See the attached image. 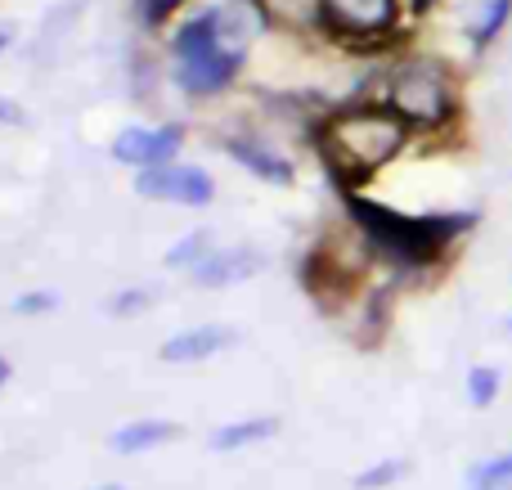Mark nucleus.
Masks as SVG:
<instances>
[{
	"mask_svg": "<svg viewBox=\"0 0 512 490\" xmlns=\"http://www.w3.org/2000/svg\"><path fill=\"white\" fill-rule=\"evenodd\" d=\"M346 212H351L355 230L364 234L369 252H378L382 261H391L396 270L409 275H427L436 270L454 248H459L463 234H472L481 225V212H423L409 216L396 207H382L373 198L346 189Z\"/></svg>",
	"mask_w": 512,
	"mask_h": 490,
	"instance_id": "f257e3e1",
	"label": "nucleus"
},
{
	"mask_svg": "<svg viewBox=\"0 0 512 490\" xmlns=\"http://www.w3.org/2000/svg\"><path fill=\"white\" fill-rule=\"evenodd\" d=\"M409 140H414V131L387 99H360V104L333 108L315 126L319 162L333 171L342 189L373 180L387 162H396L409 149Z\"/></svg>",
	"mask_w": 512,
	"mask_h": 490,
	"instance_id": "f03ea898",
	"label": "nucleus"
},
{
	"mask_svg": "<svg viewBox=\"0 0 512 490\" xmlns=\"http://www.w3.org/2000/svg\"><path fill=\"white\" fill-rule=\"evenodd\" d=\"M382 99L405 117L414 135H441L459 126L463 117L459 72L445 59H432V54H405V59L391 63Z\"/></svg>",
	"mask_w": 512,
	"mask_h": 490,
	"instance_id": "7ed1b4c3",
	"label": "nucleus"
},
{
	"mask_svg": "<svg viewBox=\"0 0 512 490\" xmlns=\"http://www.w3.org/2000/svg\"><path fill=\"white\" fill-rule=\"evenodd\" d=\"M171 50H176V86L194 99L221 95L243 68V50L225 45L221 23H216V5L198 9L189 23H180V32L171 36Z\"/></svg>",
	"mask_w": 512,
	"mask_h": 490,
	"instance_id": "20e7f679",
	"label": "nucleus"
},
{
	"mask_svg": "<svg viewBox=\"0 0 512 490\" xmlns=\"http://www.w3.org/2000/svg\"><path fill=\"white\" fill-rule=\"evenodd\" d=\"M400 9L405 0H324L319 32H328L351 50H387L405 36Z\"/></svg>",
	"mask_w": 512,
	"mask_h": 490,
	"instance_id": "39448f33",
	"label": "nucleus"
},
{
	"mask_svg": "<svg viewBox=\"0 0 512 490\" xmlns=\"http://www.w3.org/2000/svg\"><path fill=\"white\" fill-rule=\"evenodd\" d=\"M135 194L158 198V203H185V207H207L216 198V185L207 171L185 167V162H167V167H149L135 176Z\"/></svg>",
	"mask_w": 512,
	"mask_h": 490,
	"instance_id": "423d86ee",
	"label": "nucleus"
},
{
	"mask_svg": "<svg viewBox=\"0 0 512 490\" xmlns=\"http://www.w3.org/2000/svg\"><path fill=\"white\" fill-rule=\"evenodd\" d=\"M180 126H126V131H117L113 140V158L126 162V167H167V162H176L180 153Z\"/></svg>",
	"mask_w": 512,
	"mask_h": 490,
	"instance_id": "0eeeda50",
	"label": "nucleus"
},
{
	"mask_svg": "<svg viewBox=\"0 0 512 490\" xmlns=\"http://www.w3.org/2000/svg\"><path fill=\"white\" fill-rule=\"evenodd\" d=\"M239 342V333L225 329V324H198V329H185L176 338H167L158 347V356L167 365H198V360H212L221 351H230Z\"/></svg>",
	"mask_w": 512,
	"mask_h": 490,
	"instance_id": "6e6552de",
	"label": "nucleus"
},
{
	"mask_svg": "<svg viewBox=\"0 0 512 490\" xmlns=\"http://www.w3.org/2000/svg\"><path fill=\"white\" fill-rule=\"evenodd\" d=\"M261 266H265V257L252 248H216L212 257L198 261L189 275H194L198 288H230V284H243L248 275H256Z\"/></svg>",
	"mask_w": 512,
	"mask_h": 490,
	"instance_id": "1a4fd4ad",
	"label": "nucleus"
},
{
	"mask_svg": "<svg viewBox=\"0 0 512 490\" xmlns=\"http://www.w3.org/2000/svg\"><path fill=\"white\" fill-rule=\"evenodd\" d=\"M225 149H230V158L243 162L252 176H261L265 185H292V162L283 158L279 149H270L265 140H252V135H234V140H225Z\"/></svg>",
	"mask_w": 512,
	"mask_h": 490,
	"instance_id": "9d476101",
	"label": "nucleus"
},
{
	"mask_svg": "<svg viewBox=\"0 0 512 490\" xmlns=\"http://www.w3.org/2000/svg\"><path fill=\"white\" fill-rule=\"evenodd\" d=\"M185 437L180 423H167V419H140V423H126V428L113 432V450L117 455H144V450H162L171 441Z\"/></svg>",
	"mask_w": 512,
	"mask_h": 490,
	"instance_id": "9b49d317",
	"label": "nucleus"
},
{
	"mask_svg": "<svg viewBox=\"0 0 512 490\" xmlns=\"http://www.w3.org/2000/svg\"><path fill=\"white\" fill-rule=\"evenodd\" d=\"M508 23H512V0H481L477 14H472V23H468L472 54H486L490 45L508 32Z\"/></svg>",
	"mask_w": 512,
	"mask_h": 490,
	"instance_id": "f8f14e48",
	"label": "nucleus"
},
{
	"mask_svg": "<svg viewBox=\"0 0 512 490\" xmlns=\"http://www.w3.org/2000/svg\"><path fill=\"white\" fill-rule=\"evenodd\" d=\"M265 14V23L283 27V32H315L324 0H256Z\"/></svg>",
	"mask_w": 512,
	"mask_h": 490,
	"instance_id": "ddd939ff",
	"label": "nucleus"
},
{
	"mask_svg": "<svg viewBox=\"0 0 512 490\" xmlns=\"http://www.w3.org/2000/svg\"><path fill=\"white\" fill-rule=\"evenodd\" d=\"M279 432V419H243V423H225V428L212 432V450L230 455V450L256 446V441H270Z\"/></svg>",
	"mask_w": 512,
	"mask_h": 490,
	"instance_id": "4468645a",
	"label": "nucleus"
},
{
	"mask_svg": "<svg viewBox=\"0 0 512 490\" xmlns=\"http://www.w3.org/2000/svg\"><path fill=\"white\" fill-rule=\"evenodd\" d=\"M499 392H504V374H499L495 365H472L468 369V401H472V410H490V405L499 401Z\"/></svg>",
	"mask_w": 512,
	"mask_h": 490,
	"instance_id": "2eb2a0df",
	"label": "nucleus"
},
{
	"mask_svg": "<svg viewBox=\"0 0 512 490\" xmlns=\"http://www.w3.org/2000/svg\"><path fill=\"white\" fill-rule=\"evenodd\" d=\"M212 252H216V248H212V234H207V230H194V234H185V239H180L176 248L167 252V266H176V270H194L198 261H207Z\"/></svg>",
	"mask_w": 512,
	"mask_h": 490,
	"instance_id": "dca6fc26",
	"label": "nucleus"
},
{
	"mask_svg": "<svg viewBox=\"0 0 512 490\" xmlns=\"http://www.w3.org/2000/svg\"><path fill=\"white\" fill-rule=\"evenodd\" d=\"M499 486H512V450L486 459V464H477L468 473V490H499Z\"/></svg>",
	"mask_w": 512,
	"mask_h": 490,
	"instance_id": "f3484780",
	"label": "nucleus"
},
{
	"mask_svg": "<svg viewBox=\"0 0 512 490\" xmlns=\"http://www.w3.org/2000/svg\"><path fill=\"white\" fill-rule=\"evenodd\" d=\"M405 473H409L405 459H382V464H373V468H364V473H355L351 486H355V490H387V486H396Z\"/></svg>",
	"mask_w": 512,
	"mask_h": 490,
	"instance_id": "a211bd4d",
	"label": "nucleus"
},
{
	"mask_svg": "<svg viewBox=\"0 0 512 490\" xmlns=\"http://www.w3.org/2000/svg\"><path fill=\"white\" fill-rule=\"evenodd\" d=\"M54 306H59V297H54V293H23L14 302V311L18 315H50Z\"/></svg>",
	"mask_w": 512,
	"mask_h": 490,
	"instance_id": "6ab92c4d",
	"label": "nucleus"
},
{
	"mask_svg": "<svg viewBox=\"0 0 512 490\" xmlns=\"http://www.w3.org/2000/svg\"><path fill=\"white\" fill-rule=\"evenodd\" d=\"M135 5L144 9V18H149V23H162V18H171V9H180L185 0H135Z\"/></svg>",
	"mask_w": 512,
	"mask_h": 490,
	"instance_id": "aec40b11",
	"label": "nucleus"
},
{
	"mask_svg": "<svg viewBox=\"0 0 512 490\" xmlns=\"http://www.w3.org/2000/svg\"><path fill=\"white\" fill-rule=\"evenodd\" d=\"M140 306H149V293H122V297L113 302V311L126 315V311H140Z\"/></svg>",
	"mask_w": 512,
	"mask_h": 490,
	"instance_id": "412c9836",
	"label": "nucleus"
},
{
	"mask_svg": "<svg viewBox=\"0 0 512 490\" xmlns=\"http://www.w3.org/2000/svg\"><path fill=\"white\" fill-rule=\"evenodd\" d=\"M405 5H409V14H418V18H423V14H432V9L441 5V0H405Z\"/></svg>",
	"mask_w": 512,
	"mask_h": 490,
	"instance_id": "4be33fe9",
	"label": "nucleus"
},
{
	"mask_svg": "<svg viewBox=\"0 0 512 490\" xmlns=\"http://www.w3.org/2000/svg\"><path fill=\"white\" fill-rule=\"evenodd\" d=\"M0 117H5V122H23V117H18L14 108H9V99H0Z\"/></svg>",
	"mask_w": 512,
	"mask_h": 490,
	"instance_id": "5701e85b",
	"label": "nucleus"
},
{
	"mask_svg": "<svg viewBox=\"0 0 512 490\" xmlns=\"http://www.w3.org/2000/svg\"><path fill=\"white\" fill-rule=\"evenodd\" d=\"M9 374H14V369H9V360L0 356V392H5V387H9Z\"/></svg>",
	"mask_w": 512,
	"mask_h": 490,
	"instance_id": "b1692460",
	"label": "nucleus"
},
{
	"mask_svg": "<svg viewBox=\"0 0 512 490\" xmlns=\"http://www.w3.org/2000/svg\"><path fill=\"white\" fill-rule=\"evenodd\" d=\"M5 45H9V32H5V27H0V50H5Z\"/></svg>",
	"mask_w": 512,
	"mask_h": 490,
	"instance_id": "393cba45",
	"label": "nucleus"
},
{
	"mask_svg": "<svg viewBox=\"0 0 512 490\" xmlns=\"http://www.w3.org/2000/svg\"><path fill=\"white\" fill-rule=\"evenodd\" d=\"M99 490H126V486H117V482H113V486H99Z\"/></svg>",
	"mask_w": 512,
	"mask_h": 490,
	"instance_id": "a878e982",
	"label": "nucleus"
},
{
	"mask_svg": "<svg viewBox=\"0 0 512 490\" xmlns=\"http://www.w3.org/2000/svg\"><path fill=\"white\" fill-rule=\"evenodd\" d=\"M508 333H512V315H508Z\"/></svg>",
	"mask_w": 512,
	"mask_h": 490,
	"instance_id": "bb28decb",
	"label": "nucleus"
}]
</instances>
